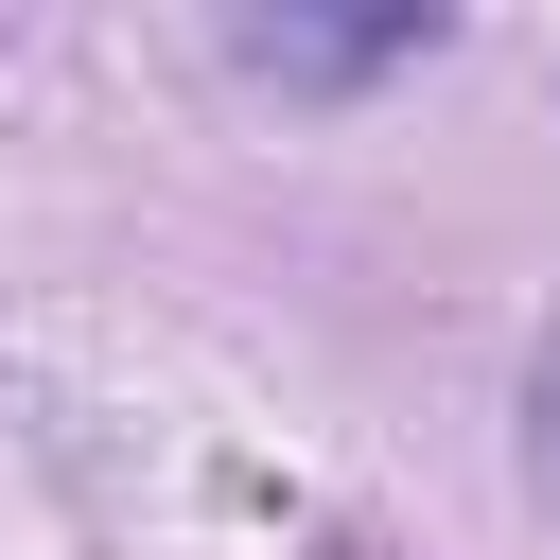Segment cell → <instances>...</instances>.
Returning a JSON list of instances; mask_svg holds the SVG:
<instances>
[]
</instances>
